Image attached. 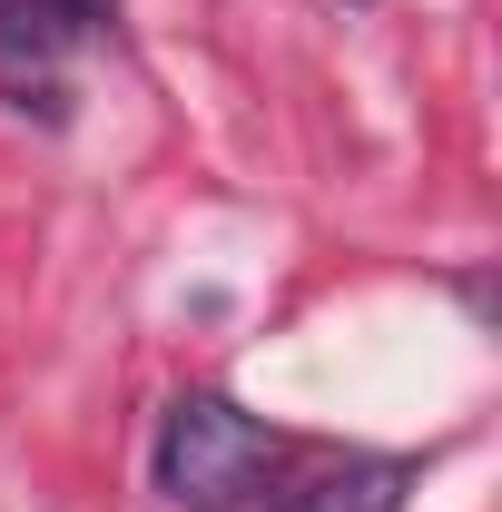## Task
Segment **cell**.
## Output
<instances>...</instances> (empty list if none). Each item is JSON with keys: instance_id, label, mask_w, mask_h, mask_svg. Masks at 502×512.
Returning <instances> with one entry per match:
<instances>
[{"instance_id": "6da1fadb", "label": "cell", "mask_w": 502, "mask_h": 512, "mask_svg": "<svg viewBox=\"0 0 502 512\" xmlns=\"http://www.w3.org/2000/svg\"><path fill=\"white\" fill-rule=\"evenodd\" d=\"M266 463H276V434L227 394H178L158 414V493L178 512H237L266 483Z\"/></svg>"}, {"instance_id": "7a4b0ae2", "label": "cell", "mask_w": 502, "mask_h": 512, "mask_svg": "<svg viewBox=\"0 0 502 512\" xmlns=\"http://www.w3.org/2000/svg\"><path fill=\"white\" fill-rule=\"evenodd\" d=\"M276 512H404V463H335L296 493H276Z\"/></svg>"}, {"instance_id": "3957f363", "label": "cell", "mask_w": 502, "mask_h": 512, "mask_svg": "<svg viewBox=\"0 0 502 512\" xmlns=\"http://www.w3.org/2000/svg\"><path fill=\"white\" fill-rule=\"evenodd\" d=\"M40 10H60L69 30H89V20H109V10H119V0H40Z\"/></svg>"}]
</instances>
